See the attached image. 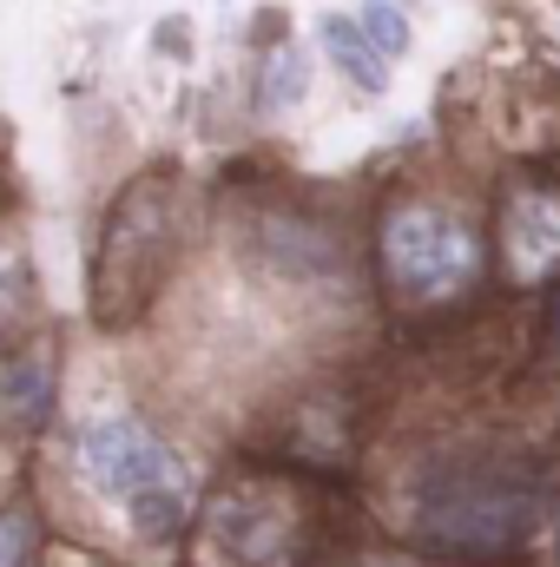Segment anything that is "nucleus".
Masks as SVG:
<instances>
[{
    "instance_id": "f257e3e1",
    "label": "nucleus",
    "mask_w": 560,
    "mask_h": 567,
    "mask_svg": "<svg viewBox=\"0 0 560 567\" xmlns=\"http://www.w3.org/2000/svg\"><path fill=\"white\" fill-rule=\"evenodd\" d=\"M409 508H416L409 528H416L422 548L501 561V555H521L541 535V522L554 515V482L528 455L455 449V455H435L416 475Z\"/></svg>"
},
{
    "instance_id": "f03ea898",
    "label": "nucleus",
    "mask_w": 560,
    "mask_h": 567,
    "mask_svg": "<svg viewBox=\"0 0 560 567\" xmlns=\"http://www.w3.org/2000/svg\"><path fill=\"white\" fill-rule=\"evenodd\" d=\"M73 462L100 502L126 515L139 542H172L191 515V468L139 423V416H93L73 435Z\"/></svg>"
},
{
    "instance_id": "7ed1b4c3",
    "label": "nucleus",
    "mask_w": 560,
    "mask_h": 567,
    "mask_svg": "<svg viewBox=\"0 0 560 567\" xmlns=\"http://www.w3.org/2000/svg\"><path fill=\"white\" fill-rule=\"evenodd\" d=\"M383 271L403 297L442 303L481 278V238L442 205H396L383 225Z\"/></svg>"
},
{
    "instance_id": "20e7f679",
    "label": "nucleus",
    "mask_w": 560,
    "mask_h": 567,
    "mask_svg": "<svg viewBox=\"0 0 560 567\" xmlns=\"http://www.w3.org/2000/svg\"><path fill=\"white\" fill-rule=\"evenodd\" d=\"M508 265L521 284H541L560 271V198L541 185H521L508 198Z\"/></svg>"
},
{
    "instance_id": "39448f33",
    "label": "nucleus",
    "mask_w": 560,
    "mask_h": 567,
    "mask_svg": "<svg viewBox=\"0 0 560 567\" xmlns=\"http://www.w3.org/2000/svg\"><path fill=\"white\" fill-rule=\"evenodd\" d=\"M283 515L278 508H258V502H225L211 515V542L205 555H238V561H258V567H283Z\"/></svg>"
},
{
    "instance_id": "423d86ee",
    "label": "nucleus",
    "mask_w": 560,
    "mask_h": 567,
    "mask_svg": "<svg viewBox=\"0 0 560 567\" xmlns=\"http://www.w3.org/2000/svg\"><path fill=\"white\" fill-rule=\"evenodd\" d=\"M317 47L330 53V66H336L356 93H370V100H376V93L390 86V60L363 40V27H356L350 13H323V20H317Z\"/></svg>"
},
{
    "instance_id": "0eeeda50",
    "label": "nucleus",
    "mask_w": 560,
    "mask_h": 567,
    "mask_svg": "<svg viewBox=\"0 0 560 567\" xmlns=\"http://www.w3.org/2000/svg\"><path fill=\"white\" fill-rule=\"evenodd\" d=\"M46 403H53V363H46L40 350L0 363V416H7V423H40Z\"/></svg>"
},
{
    "instance_id": "6e6552de",
    "label": "nucleus",
    "mask_w": 560,
    "mask_h": 567,
    "mask_svg": "<svg viewBox=\"0 0 560 567\" xmlns=\"http://www.w3.org/2000/svg\"><path fill=\"white\" fill-rule=\"evenodd\" d=\"M356 27H363V40L383 53V60H396V53H409V13L396 7V0H370L363 13H356Z\"/></svg>"
},
{
    "instance_id": "1a4fd4ad",
    "label": "nucleus",
    "mask_w": 560,
    "mask_h": 567,
    "mask_svg": "<svg viewBox=\"0 0 560 567\" xmlns=\"http://www.w3.org/2000/svg\"><path fill=\"white\" fill-rule=\"evenodd\" d=\"M27 317V258L13 238H0V330H13Z\"/></svg>"
},
{
    "instance_id": "9d476101",
    "label": "nucleus",
    "mask_w": 560,
    "mask_h": 567,
    "mask_svg": "<svg viewBox=\"0 0 560 567\" xmlns=\"http://www.w3.org/2000/svg\"><path fill=\"white\" fill-rule=\"evenodd\" d=\"M297 100H303V53H278L271 73H265V106L283 113V106H297Z\"/></svg>"
},
{
    "instance_id": "9b49d317",
    "label": "nucleus",
    "mask_w": 560,
    "mask_h": 567,
    "mask_svg": "<svg viewBox=\"0 0 560 567\" xmlns=\"http://www.w3.org/2000/svg\"><path fill=\"white\" fill-rule=\"evenodd\" d=\"M33 548V522L27 515H0V567H20Z\"/></svg>"
},
{
    "instance_id": "f8f14e48",
    "label": "nucleus",
    "mask_w": 560,
    "mask_h": 567,
    "mask_svg": "<svg viewBox=\"0 0 560 567\" xmlns=\"http://www.w3.org/2000/svg\"><path fill=\"white\" fill-rule=\"evenodd\" d=\"M548 343L560 350V297H554V310H548Z\"/></svg>"
},
{
    "instance_id": "ddd939ff",
    "label": "nucleus",
    "mask_w": 560,
    "mask_h": 567,
    "mask_svg": "<svg viewBox=\"0 0 560 567\" xmlns=\"http://www.w3.org/2000/svg\"><path fill=\"white\" fill-rule=\"evenodd\" d=\"M396 7H403V0H396Z\"/></svg>"
}]
</instances>
